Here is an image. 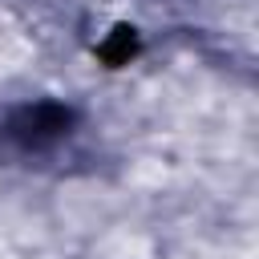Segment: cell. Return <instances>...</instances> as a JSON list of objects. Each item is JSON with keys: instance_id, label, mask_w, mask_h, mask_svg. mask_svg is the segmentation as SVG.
I'll use <instances>...</instances> for the list:
<instances>
[{"instance_id": "6da1fadb", "label": "cell", "mask_w": 259, "mask_h": 259, "mask_svg": "<svg viewBox=\"0 0 259 259\" xmlns=\"http://www.w3.org/2000/svg\"><path fill=\"white\" fill-rule=\"evenodd\" d=\"M77 109L61 101H24V105H4L0 109V150L16 154L20 162L49 158L61 150L77 130Z\"/></svg>"}]
</instances>
